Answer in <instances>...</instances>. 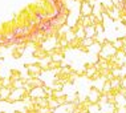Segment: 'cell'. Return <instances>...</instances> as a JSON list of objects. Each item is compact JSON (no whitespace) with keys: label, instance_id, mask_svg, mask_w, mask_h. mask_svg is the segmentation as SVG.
I'll list each match as a JSON object with an SVG mask.
<instances>
[{"label":"cell","instance_id":"1","mask_svg":"<svg viewBox=\"0 0 126 113\" xmlns=\"http://www.w3.org/2000/svg\"><path fill=\"white\" fill-rule=\"evenodd\" d=\"M115 53H117V49L109 43H106L104 47L101 48V52H100V55L102 57H110V56H114Z\"/></svg>","mask_w":126,"mask_h":113},{"label":"cell","instance_id":"2","mask_svg":"<svg viewBox=\"0 0 126 113\" xmlns=\"http://www.w3.org/2000/svg\"><path fill=\"white\" fill-rule=\"evenodd\" d=\"M92 11H93V8H92V5L89 4L88 1H84L82 5H81V13H82L84 16H90L92 15Z\"/></svg>","mask_w":126,"mask_h":113},{"label":"cell","instance_id":"3","mask_svg":"<svg viewBox=\"0 0 126 113\" xmlns=\"http://www.w3.org/2000/svg\"><path fill=\"white\" fill-rule=\"evenodd\" d=\"M89 98L92 100V102H96L98 98H100V93H98V91H96V89L92 91L90 94H89Z\"/></svg>","mask_w":126,"mask_h":113},{"label":"cell","instance_id":"4","mask_svg":"<svg viewBox=\"0 0 126 113\" xmlns=\"http://www.w3.org/2000/svg\"><path fill=\"white\" fill-rule=\"evenodd\" d=\"M32 96L33 97H43L44 96V91L41 88H35V89L32 91Z\"/></svg>","mask_w":126,"mask_h":113},{"label":"cell","instance_id":"5","mask_svg":"<svg viewBox=\"0 0 126 113\" xmlns=\"http://www.w3.org/2000/svg\"><path fill=\"white\" fill-rule=\"evenodd\" d=\"M9 96V89H5V88H3L1 91H0V97L1 98H5Z\"/></svg>","mask_w":126,"mask_h":113},{"label":"cell","instance_id":"6","mask_svg":"<svg viewBox=\"0 0 126 113\" xmlns=\"http://www.w3.org/2000/svg\"><path fill=\"white\" fill-rule=\"evenodd\" d=\"M84 45H86V47H89V45H93L94 41H93V39H88V37H85V40H84Z\"/></svg>","mask_w":126,"mask_h":113},{"label":"cell","instance_id":"7","mask_svg":"<svg viewBox=\"0 0 126 113\" xmlns=\"http://www.w3.org/2000/svg\"><path fill=\"white\" fill-rule=\"evenodd\" d=\"M111 45H113L115 49H117V48H121L122 45H124V41H121V40H118V41H114L113 44H111Z\"/></svg>","mask_w":126,"mask_h":113},{"label":"cell","instance_id":"8","mask_svg":"<svg viewBox=\"0 0 126 113\" xmlns=\"http://www.w3.org/2000/svg\"><path fill=\"white\" fill-rule=\"evenodd\" d=\"M124 19H125V23H126V16H125V18H124Z\"/></svg>","mask_w":126,"mask_h":113}]
</instances>
